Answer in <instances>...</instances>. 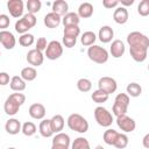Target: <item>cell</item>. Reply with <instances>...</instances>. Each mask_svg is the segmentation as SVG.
Listing matches in <instances>:
<instances>
[{"instance_id":"f5cc1de1","label":"cell","mask_w":149,"mask_h":149,"mask_svg":"<svg viewBox=\"0 0 149 149\" xmlns=\"http://www.w3.org/2000/svg\"><path fill=\"white\" fill-rule=\"evenodd\" d=\"M0 56H1V51H0Z\"/></svg>"},{"instance_id":"4dcf8cb0","label":"cell","mask_w":149,"mask_h":149,"mask_svg":"<svg viewBox=\"0 0 149 149\" xmlns=\"http://www.w3.org/2000/svg\"><path fill=\"white\" fill-rule=\"evenodd\" d=\"M70 147H71V149H91L88 140L83 137V136H79V137L74 139V141L71 143Z\"/></svg>"},{"instance_id":"e575fe53","label":"cell","mask_w":149,"mask_h":149,"mask_svg":"<svg viewBox=\"0 0 149 149\" xmlns=\"http://www.w3.org/2000/svg\"><path fill=\"white\" fill-rule=\"evenodd\" d=\"M128 142H129V139L128 136L125 134V133H119L113 147L118 148V149H125L127 146H128Z\"/></svg>"},{"instance_id":"60d3db41","label":"cell","mask_w":149,"mask_h":149,"mask_svg":"<svg viewBox=\"0 0 149 149\" xmlns=\"http://www.w3.org/2000/svg\"><path fill=\"white\" fill-rule=\"evenodd\" d=\"M77 43V38L76 37H70V36H63L62 38V45H64L65 48H73Z\"/></svg>"},{"instance_id":"5b68a950","label":"cell","mask_w":149,"mask_h":149,"mask_svg":"<svg viewBox=\"0 0 149 149\" xmlns=\"http://www.w3.org/2000/svg\"><path fill=\"white\" fill-rule=\"evenodd\" d=\"M94 119L97 121V123L101 127H106L108 128L113 122H114V119H113V114L105 107L102 106H98L94 108Z\"/></svg>"},{"instance_id":"d590c367","label":"cell","mask_w":149,"mask_h":149,"mask_svg":"<svg viewBox=\"0 0 149 149\" xmlns=\"http://www.w3.org/2000/svg\"><path fill=\"white\" fill-rule=\"evenodd\" d=\"M34 42H35V37L30 33H26L19 37V44L22 47H30L34 44Z\"/></svg>"},{"instance_id":"f6af8a7d","label":"cell","mask_w":149,"mask_h":149,"mask_svg":"<svg viewBox=\"0 0 149 149\" xmlns=\"http://www.w3.org/2000/svg\"><path fill=\"white\" fill-rule=\"evenodd\" d=\"M102 6L107 9H112L119 6V0H104L102 1Z\"/></svg>"},{"instance_id":"3957f363","label":"cell","mask_w":149,"mask_h":149,"mask_svg":"<svg viewBox=\"0 0 149 149\" xmlns=\"http://www.w3.org/2000/svg\"><path fill=\"white\" fill-rule=\"evenodd\" d=\"M87 56H88V58H90L93 63H97V64H105V63L108 61L109 54H108V51H107L104 47L93 44V45L88 47V49H87Z\"/></svg>"},{"instance_id":"277c9868","label":"cell","mask_w":149,"mask_h":149,"mask_svg":"<svg viewBox=\"0 0 149 149\" xmlns=\"http://www.w3.org/2000/svg\"><path fill=\"white\" fill-rule=\"evenodd\" d=\"M129 101H130V99L127 95V93H119V94H116V97L114 99V104L112 106L113 115H115V116L125 115L127 113V111H128Z\"/></svg>"},{"instance_id":"6da1fadb","label":"cell","mask_w":149,"mask_h":149,"mask_svg":"<svg viewBox=\"0 0 149 149\" xmlns=\"http://www.w3.org/2000/svg\"><path fill=\"white\" fill-rule=\"evenodd\" d=\"M26 101V95L23 93H20V92H15V93H12L7 97V99L5 100V104H3V111L7 115L9 116H13L15 115L20 107L24 104Z\"/></svg>"},{"instance_id":"f546056e","label":"cell","mask_w":149,"mask_h":149,"mask_svg":"<svg viewBox=\"0 0 149 149\" xmlns=\"http://www.w3.org/2000/svg\"><path fill=\"white\" fill-rule=\"evenodd\" d=\"M118 135H119V133H118L116 130H114V129H112V128H108L107 130L104 132L102 140H104V142H105L106 144L113 146L114 142H115V140H116V137H118Z\"/></svg>"},{"instance_id":"83f0119b","label":"cell","mask_w":149,"mask_h":149,"mask_svg":"<svg viewBox=\"0 0 149 149\" xmlns=\"http://www.w3.org/2000/svg\"><path fill=\"white\" fill-rule=\"evenodd\" d=\"M95 40H97V35H95L93 31L88 30V31H85L84 34H81L80 43H81L84 47H91V45L94 44Z\"/></svg>"},{"instance_id":"836d02e7","label":"cell","mask_w":149,"mask_h":149,"mask_svg":"<svg viewBox=\"0 0 149 149\" xmlns=\"http://www.w3.org/2000/svg\"><path fill=\"white\" fill-rule=\"evenodd\" d=\"M26 7H27L28 13L35 15V13H38V12L41 10L42 2H41L40 0H28V1L26 2Z\"/></svg>"},{"instance_id":"7a4b0ae2","label":"cell","mask_w":149,"mask_h":149,"mask_svg":"<svg viewBox=\"0 0 149 149\" xmlns=\"http://www.w3.org/2000/svg\"><path fill=\"white\" fill-rule=\"evenodd\" d=\"M66 123H68V127L71 130L80 133V134H85L88 130V122H87V120L83 115H80L78 113L70 114L68 120H66Z\"/></svg>"},{"instance_id":"7402d4cb","label":"cell","mask_w":149,"mask_h":149,"mask_svg":"<svg viewBox=\"0 0 149 149\" xmlns=\"http://www.w3.org/2000/svg\"><path fill=\"white\" fill-rule=\"evenodd\" d=\"M51 12L58 14L59 16H64L66 13H68V9H69V3L65 1V0H56L52 2V7H51Z\"/></svg>"},{"instance_id":"681fc988","label":"cell","mask_w":149,"mask_h":149,"mask_svg":"<svg viewBox=\"0 0 149 149\" xmlns=\"http://www.w3.org/2000/svg\"><path fill=\"white\" fill-rule=\"evenodd\" d=\"M51 149H69V148L62 147V146H54V144H51Z\"/></svg>"},{"instance_id":"2e32d148","label":"cell","mask_w":149,"mask_h":149,"mask_svg":"<svg viewBox=\"0 0 149 149\" xmlns=\"http://www.w3.org/2000/svg\"><path fill=\"white\" fill-rule=\"evenodd\" d=\"M126 51V47H125V43L121 41V40H114L111 44V48H109V52L112 55V57L114 58H120L123 56Z\"/></svg>"},{"instance_id":"74e56055","label":"cell","mask_w":149,"mask_h":149,"mask_svg":"<svg viewBox=\"0 0 149 149\" xmlns=\"http://www.w3.org/2000/svg\"><path fill=\"white\" fill-rule=\"evenodd\" d=\"M77 88L80 92H84V93L88 92L92 88V81L90 79H87V78H80L77 81Z\"/></svg>"},{"instance_id":"f35d334b","label":"cell","mask_w":149,"mask_h":149,"mask_svg":"<svg viewBox=\"0 0 149 149\" xmlns=\"http://www.w3.org/2000/svg\"><path fill=\"white\" fill-rule=\"evenodd\" d=\"M14 28H15V31H16V33H19V34H21V35H23V34L28 33V30H29V29H31V28L28 26V23H27L22 17H21V19H19V20L15 22Z\"/></svg>"},{"instance_id":"ffe728a7","label":"cell","mask_w":149,"mask_h":149,"mask_svg":"<svg viewBox=\"0 0 149 149\" xmlns=\"http://www.w3.org/2000/svg\"><path fill=\"white\" fill-rule=\"evenodd\" d=\"M51 144L54 146H62V147H66V148H70L71 146V140H70V136L63 132L61 133H57L55 134V136L52 137V142Z\"/></svg>"},{"instance_id":"52a82bcc","label":"cell","mask_w":149,"mask_h":149,"mask_svg":"<svg viewBox=\"0 0 149 149\" xmlns=\"http://www.w3.org/2000/svg\"><path fill=\"white\" fill-rule=\"evenodd\" d=\"M63 55V45L58 41H50L45 49V57L50 61H56Z\"/></svg>"},{"instance_id":"7bdbcfd3","label":"cell","mask_w":149,"mask_h":149,"mask_svg":"<svg viewBox=\"0 0 149 149\" xmlns=\"http://www.w3.org/2000/svg\"><path fill=\"white\" fill-rule=\"evenodd\" d=\"M35 45H36V47H35V49L42 52L43 50H45V49H47V45H48L47 38H45V37H40V38H37V41H36Z\"/></svg>"},{"instance_id":"4fadbf2b","label":"cell","mask_w":149,"mask_h":149,"mask_svg":"<svg viewBox=\"0 0 149 149\" xmlns=\"http://www.w3.org/2000/svg\"><path fill=\"white\" fill-rule=\"evenodd\" d=\"M129 54H130V57L135 62L142 63L147 59L148 48H146V47H129Z\"/></svg>"},{"instance_id":"816d5d0a","label":"cell","mask_w":149,"mask_h":149,"mask_svg":"<svg viewBox=\"0 0 149 149\" xmlns=\"http://www.w3.org/2000/svg\"><path fill=\"white\" fill-rule=\"evenodd\" d=\"M7 149H16V148H14V147H9V148H7Z\"/></svg>"},{"instance_id":"f907efd6","label":"cell","mask_w":149,"mask_h":149,"mask_svg":"<svg viewBox=\"0 0 149 149\" xmlns=\"http://www.w3.org/2000/svg\"><path fill=\"white\" fill-rule=\"evenodd\" d=\"M94 149H105V148H104L102 146H100V144H99V146H97V147H95Z\"/></svg>"},{"instance_id":"9a60e30c","label":"cell","mask_w":149,"mask_h":149,"mask_svg":"<svg viewBox=\"0 0 149 149\" xmlns=\"http://www.w3.org/2000/svg\"><path fill=\"white\" fill-rule=\"evenodd\" d=\"M43 23L47 28H51V29L57 28L62 23V16H59L58 14H56L54 12H50V13L44 15Z\"/></svg>"},{"instance_id":"e0dca14e","label":"cell","mask_w":149,"mask_h":149,"mask_svg":"<svg viewBox=\"0 0 149 149\" xmlns=\"http://www.w3.org/2000/svg\"><path fill=\"white\" fill-rule=\"evenodd\" d=\"M21 127H22L21 122L17 119H15V118L8 119L6 121V123H5V130L9 135H16V134H19L21 132Z\"/></svg>"},{"instance_id":"d4e9b609","label":"cell","mask_w":149,"mask_h":149,"mask_svg":"<svg viewBox=\"0 0 149 149\" xmlns=\"http://www.w3.org/2000/svg\"><path fill=\"white\" fill-rule=\"evenodd\" d=\"M79 22H80V17L74 12H68L62 17V23H63L64 27H66V26H78Z\"/></svg>"},{"instance_id":"d6a6232c","label":"cell","mask_w":149,"mask_h":149,"mask_svg":"<svg viewBox=\"0 0 149 149\" xmlns=\"http://www.w3.org/2000/svg\"><path fill=\"white\" fill-rule=\"evenodd\" d=\"M21 132H22V134L23 135H26V136H33V135H35V133L37 132V128H36V125L34 123V122H31V121H27V122H24L23 125H22V127H21Z\"/></svg>"},{"instance_id":"8d00e7d4","label":"cell","mask_w":149,"mask_h":149,"mask_svg":"<svg viewBox=\"0 0 149 149\" xmlns=\"http://www.w3.org/2000/svg\"><path fill=\"white\" fill-rule=\"evenodd\" d=\"M80 35V28L79 26H66L63 30V36H70V37H78Z\"/></svg>"},{"instance_id":"44dd1931","label":"cell","mask_w":149,"mask_h":149,"mask_svg":"<svg viewBox=\"0 0 149 149\" xmlns=\"http://www.w3.org/2000/svg\"><path fill=\"white\" fill-rule=\"evenodd\" d=\"M64 125H65V120L61 114H55L50 119V126H51V129H52L54 134L61 133L64 128Z\"/></svg>"},{"instance_id":"f1b7e54d","label":"cell","mask_w":149,"mask_h":149,"mask_svg":"<svg viewBox=\"0 0 149 149\" xmlns=\"http://www.w3.org/2000/svg\"><path fill=\"white\" fill-rule=\"evenodd\" d=\"M126 91H127V95L128 97H133V98H137L141 95L142 93V87L140 84L137 83H129L126 87Z\"/></svg>"},{"instance_id":"4316f807","label":"cell","mask_w":149,"mask_h":149,"mask_svg":"<svg viewBox=\"0 0 149 149\" xmlns=\"http://www.w3.org/2000/svg\"><path fill=\"white\" fill-rule=\"evenodd\" d=\"M20 77L24 80V81H33L36 79L37 77V71L35 68L33 66H26L21 70V73H20Z\"/></svg>"},{"instance_id":"ac0fdd59","label":"cell","mask_w":149,"mask_h":149,"mask_svg":"<svg viewBox=\"0 0 149 149\" xmlns=\"http://www.w3.org/2000/svg\"><path fill=\"white\" fill-rule=\"evenodd\" d=\"M128 17H129V14H128L127 8H125L122 6H119L115 8V10L113 13V20L118 24H125L128 21Z\"/></svg>"},{"instance_id":"ab89813d","label":"cell","mask_w":149,"mask_h":149,"mask_svg":"<svg viewBox=\"0 0 149 149\" xmlns=\"http://www.w3.org/2000/svg\"><path fill=\"white\" fill-rule=\"evenodd\" d=\"M137 13L141 16L149 15V0H142L137 6Z\"/></svg>"},{"instance_id":"484cf974","label":"cell","mask_w":149,"mask_h":149,"mask_svg":"<svg viewBox=\"0 0 149 149\" xmlns=\"http://www.w3.org/2000/svg\"><path fill=\"white\" fill-rule=\"evenodd\" d=\"M38 132L41 134V136L48 139V137H51L54 135V132L51 129V126H50V119H43L41 122H40V126H38Z\"/></svg>"},{"instance_id":"8fae6325","label":"cell","mask_w":149,"mask_h":149,"mask_svg":"<svg viewBox=\"0 0 149 149\" xmlns=\"http://www.w3.org/2000/svg\"><path fill=\"white\" fill-rule=\"evenodd\" d=\"M0 43L5 49L12 50L16 44V38L13 33L8 30H0Z\"/></svg>"},{"instance_id":"ee69618b","label":"cell","mask_w":149,"mask_h":149,"mask_svg":"<svg viewBox=\"0 0 149 149\" xmlns=\"http://www.w3.org/2000/svg\"><path fill=\"white\" fill-rule=\"evenodd\" d=\"M9 23H10L9 16L6 14H0V29L6 30V28L9 27Z\"/></svg>"},{"instance_id":"1f68e13d","label":"cell","mask_w":149,"mask_h":149,"mask_svg":"<svg viewBox=\"0 0 149 149\" xmlns=\"http://www.w3.org/2000/svg\"><path fill=\"white\" fill-rule=\"evenodd\" d=\"M108 94L107 93H105L104 91H101V90H95V91H93V93L91 94V99L95 102V104H102V102H106L107 100H108Z\"/></svg>"},{"instance_id":"7dc6e473","label":"cell","mask_w":149,"mask_h":149,"mask_svg":"<svg viewBox=\"0 0 149 149\" xmlns=\"http://www.w3.org/2000/svg\"><path fill=\"white\" fill-rule=\"evenodd\" d=\"M119 3H121V6L126 8V7H128V6H132V5L134 3V0H120Z\"/></svg>"},{"instance_id":"5bb4252c","label":"cell","mask_w":149,"mask_h":149,"mask_svg":"<svg viewBox=\"0 0 149 149\" xmlns=\"http://www.w3.org/2000/svg\"><path fill=\"white\" fill-rule=\"evenodd\" d=\"M28 113L35 120H43L44 116H45L47 111H45L44 105H42L40 102H35V104L30 105V107L28 109Z\"/></svg>"},{"instance_id":"30bf717a","label":"cell","mask_w":149,"mask_h":149,"mask_svg":"<svg viewBox=\"0 0 149 149\" xmlns=\"http://www.w3.org/2000/svg\"><path fill=\"white\" fill-rule=\"evenodd\" d=\"M7 9L13 17H21L23 16V10H24V3L22 0H8L7 1Z\"/></svg>"},{"instance_id":"cb8c5ba5","label":"cell","mask_w":149,"mask_h":149,"mask_svg":"<svg viewBox=\"0 0 149 149\" xmlns=\"http://www.w3.org/2000/svg\"><path fill=\"white\" fill-rule=\"evenodd\" d=\"M9 87L14 92H22L26 90V81L20 76H13L9 81Z\"/></svg>"},{"instance_id":"b9f144b4","label":"cell","mask_w":149,"mask_h":149,"mask_svg":"<svg viewBox=\"0 0 149 149\" xmlns=\"http://www.w3.org/2000/svg\"><path fill=\"white\" fill-rule=\"evenodd\" d=\"M22 19L28 23V26L30 27V28H34L35 26H36V22H37V20H36V16L34 15V14H30V13H27V14H24L23 16H22Z\"/></svg>"},{"instance_id":"8992f818","label":"cell","mask_w":149,"mask_h":149,"mask_svg":"<svg viewBox=\"0 0 149 149\" xmlns=\"http://www.w3.org/2000/svg\"><path fill=\"white\" fill-rule=\"evenodd\" d=\"M127 43L129 47H146L149 48V38L140 31H132L127 35Z\"/></svg>"},{"instance_id":"bcb514c9","label":"cell","mask_w":149,"mask_h":149,"mask_svg":"<svg viewBox=\"0 0 149 149\" xmlns=\"http://www.w3.org/2000/svg\"><path fill=\"white\" fill-rule=\"evenodd\" d=\"M10 81V77L7 72H0V85L1 86H5L7 84H9Z\"/></svg>"},{"instance_id":"9c48e42d","label":"cell","mask_w":149,"mask_h":149,"mask_svg":"<svg viewBox=\"0 0 149 149\" xmlns=\"http://www.w3.org/2000/svg\"><path fill=\"white\" fill-rule=\"evenodd\" d=\"M115 122H116L118 127H119L123 133H132V132H134L135 128H136V122L134 121V119H132V118L128 116L127 114L116 116Z\"/></svg>"},{"instance_id":"603a6c76","label":"cell","mask_w":149,"mask_h":149,"mask_svg":"<svg viewBox=\"0 0 149 149\" xmlns=\"http://www.w3.org/2000/svg\"><path fill=\"white\" fill-rule=\"evenodd\" d=\"M78 16L81 19H88L93 15V5L91 2H81L77 12Z\"/></svg>"},{"instance_id":"ba28073f","label":"cell","mask_w":149,"mask_h":149,"mask_svg":"<svg viewBox=\"0 0 149 149\" xmlns=\"http://www.w3.org/2000/svg\"><path fill=\"white\" fill-rule=\"evenodd\" d=\"M98 88L104 91L105 93H107L108 95L114 93L118 88V84H116V80L112 77H108V76H105V77H101L99 80H98Z\"/></svg>"},{"instance_id":"7c38bea8","label":"cell","mask_w":149,"mask_h":149,"mask_svg":"<svg viewBox=\"0 0 149 149\" xmlns=\"http://www.w3.org/2000/svg\"><path fill=\"white\" fill-rule=\"evenodd\" d=\"M27 62L33 66V68H36V66H40L43 64L44 62V55L43 52L36 50V49H31L28 51L27 54V57H26Z\"/></svg>"},{"instance_id":"c3c4849f","label":"cell","mask_w":149,"mask_h":149,"mask_svg":"<svg viewBox=\"0 0 149 149\" xmlns=\"http://www.w3.org/2000/svg\"><path fill=\"white\" fill-rule=\"evenodd\" d=\"M142 144L146 149H149V134H146L143 140H142Z\"/></svg>"},{"instance_id":"d6986e66","label":"cell","mask_w":149,"mask_h":149,"mask_svg":"<svg viewBox=\"0 0 149 149\" xmlns=\"http://www.w3.org/2000/svg\"><path fill=\"white\" fill-rule=\"evenodd\" d=\"M99 41L102 43H109L114 37V31L109 26H102L98 31Z\"/></svg>"}]
</instances>
